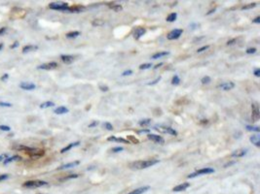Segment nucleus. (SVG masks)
Masks as SVG:
<instances>
[{
	"label": "nucleus",
	"instance_id": "1",
	"mask_svg": "<svg viewBox=\"0 0 260 194\" xmlns=\"http://www.w3.org/2000/svg\"><path fill=\"white\" fill-rule=\"evenodd\" d=\"M159 163L158 159H149V160H141V161H136L130 164L131 169H135V170H142V169L149 168L155 164Z\"/></svg>",
	"mask_w": 260,
	"mask_h": 194
},
{
	"label": "nucleus",
	"instance_id": "2",
	"mask_svg": "<svg viewBox=\"0 0 260 194\" xmlns=\"http://www.w3.org/2000/svg\"><path fill=\"white\" fill-rule=\"evenodd\" d=\"M46 185H48V182L44 181H27L23 184V186L26 188H38Z\"/></svg>",
	"mask_w": 260,
	"mask_h": 194
},
{
	"label": "nucleus",
	"instance_id": "3",
	"mask_svg": "<svg viewBox=\"0 0 260 194\" xmlns=\"http://www.w3.org/2000/svg\"><path fill=\"white\" fill-rule=\"evenodd\" d=\"M214 173V169L207 167V168H203V169H200V170L194 172V173L188 175L187 178L188 179H192V178H195L197 176H202V175H207V174H212Z\"/></svg>",
	"mask_w": 260,
	"mask_h": 194
},
{
	"label": "nucleus",
	"instance_id": "4",
	"mask_svg": "<svg viewBox=\"0 0 260 194\" xmlns=\"http://www.w3.org/2000/svg\"><path fill=\"white\" fill-rule=\"evenodd\" d=\"M68 7H69L68 6V4L65 3V2H53V3L49 4V8H50V9L64 11V12H66Z\"/></svg>",
	"mask_w": 260,
	"mask_h": 194
},
{
	"label": "nucleus",
	"instance_id": "5",
	"mask_svg": "<svg viewBox=\"0 0 260 194\" xmlns=\"http://www.w3.org/2000/svg\"><path fill=\"white\" fill-rule=\"evenodd\" d=\"M26 152L28 154V155L31 158H39V157H42L43 155L45 154V151H43V149H33V147H29L28 151H27Z\"/></svg>",
	"mask_w": 260,
	"mask_h": 194
},
{
	"label": "nucleus",
	"instance_id": "6",
	"mask_svg": "<svg viewBox=\"0 0 260 194\" xmlns=\"http://www.w3.org/2000/svg\"><path fill=\"white\" fill-rule=\"evenodd\" d=\"M259 117H260V113H259L258 105L256 103H253L251 105V119H252V121H258Z\"/></svg>",
	"mask_w": 260,
	"mask_h": 194
},
{
	"label": "nucleus",
	"instance_id": "7",
	"mask_svg": "<svg viewBox=\"0 0 260 194\" xmlns=\"http://www.w3.org/2000/svg\"><path fill=\"white\" fill-rule=\"evenodd\" d=\"M182 33H183L182 29H178V28L174 29V30H171L168 35H167V38H168V40H176L181 36Z\"/></svg>",
	"mask_w": 260,
	"mask_h": 194
},
{
	"label": "nucleus",
	"instance_id": "8",
	"mask_svg": "<svg viewBox=\"0 0 260 194\" xmlns=\"http://www.w3.org/2000/svg\"><path fill=\"white\" fill-rule=\"evenodd\" d=\"M155 129L160 131V132L169 134V135H172V136H177V132L171 127H166V126H159L158 127V126H156Z\"/></svg>",
	"mask_w": 260,
	"mask_h": 194
},
{
	"label": "nucleus",
	"instance_id": "9",
	"mask_svg": "<svg viewBox=\"0 0 260 194\" xmlns=\"http://www.w3.org/2000/svg\"><path fill=\"white\" fill-rule=\"evenodd\" d=\"M147 138H148L149 140H151L152 142H154V143H156V144L163 145L164 143H165V140H164V138L162 137V136L156 135V134H148Z\"/></svg>",
	"mask_w": 260,
	"mask_h": 194
},
{
	"label": "nucleus",
	"instance_id": "10",
	"mask_svg": "<svg viewBox=\"0 0 260 194\" xmlns=\"http://www.w3.org/2000/svg\"><path fill=\"white\" fill-rule=\"evenodd\" d=\"M57 67V62H49V63H44V64H41L37 67V69H41V70H54Z\"/></svg>",
	"mask_w": 260,
	"mask_h": 194
},
{
	"label": "nucleus",
	"instance_id": "11",
	"mask_svg": "<svg viewBox=\"0 0 260 194\" xmlns=\"http://www.w3.org/2000/svg\"><path fill=\"white\" fill-rule=\"evenodd\" d=\"M20 87L21 89H24V90H33L36 86L32 83H28V82H23L20 84Z\"/></svg>",
	"mask_w": 260,
	"mask_h": 194
},
{
	"label": "nucleus",
	"instance_id": "12",
	"mask_svg": "<svg viewBox=\"0 0 260 194\" xmlns=\"http://www.w3.org/2000/svg\"><path fill=\"white\" fill-rule=\"evenodd\" d=\"M217 87L218 88H220V89H222V90L227 91V90H230V89L234 88L235 84L233 83V82H226V83H223V84H219Z\"/></svg>",
	"mask_w": 260,
	"mask_h": 194
},
{
	"label": "nucleus",
	"instance_id": "13",
	"mask_svg": "<svg viewBox=\"0 0 260 194\" xmlns=\"http://www.w3.org/2000/svg\"><path fill=\"white\" fill-rule=\"evenodd\" d=\"M145 32H146V29L144 27H138L135 30V32H133V37H135L136 40H138L139 38L145 34Z\"/></svg>",
	"mask_w": 260,
	"mask_h": 194
},
{
	"label": "nucleus",
	"instance_id": "14",
	"mask_svg": "<svg viewBox=\"0 0 260 194\" xmlns=\"http://www.w3.org/2000/svg\"><path fill=\"white\" fill-rule=\"evenodd\" d=\"M190 186V184L189 182H182V184H178L177 186H174V188H172V191H174V192H179V191H184L187 189L188 187Z\"/></svg>",
	"mask_w": 260,
	"mask_h": 194
},
{
	"label": "nucleus",
	"instance_id": "15",
	"mask_svg": "<svg viewBox=\"0 0 260 194\" xmlns=\"http://www.w3.org/2000/svg\"><path fill=\"white\" fill-rule=\"evenodd\" d=\"M85 10L84 6H81V5H75V6L72 7H68V9L66 10V12L69 13H81Z\"/></svg>",
	"mask_w": 260,
	"mask_h": 194
},
{
	"label": "nucleus",
	"instance_id": "16",
	"mask_svg": "<svg viewBox=\"0 0 260 194\" xmlns=\"http://www.w3.org/2000/svg\"><path fill=\"white\" fill-rule=\"evenodd\" d=\"M80 164V161L76 160V161H73V162H70V163H66L64 164V165H62L61 167L57 168V170H64V169H69V168H73L75 167V166H77Z\"/></svg>",
	"mask_w": 260,
	"mask_h": 194
},
{
	"label": "nucleus",
	"instance_id": "17",
	"mask_svg": "<svg viewBox=\"0 0 260 194\" xmlns=\"http://www.w3.org/2000/svg\"><path fill=\"white\" fill-rule=\"evenodd\" d=\"M248 154V149H238V151H235L233 154H231L232 157H243L245 156V154Z\"/></svg>",
	"mask_w": 260,
	"mask_h": 194
},
{
	"label": "nucleus",
	"instance_id": "18",
	"mask_svg": "<svg viewBox=\"0 0 260 194\" xmlns=\"http://www.w3.org/2000/svg\"><path fill=\"white\" fill-rule=\"evenodd\" d=\"M61 59H62V61L65 64H70V63H72V62L74 61V57H73L72 56H68V54H62V56H61Z\"/></svg>",
	"mask_w": 260,
	"mask_h": 194
},
{
	"label": "nucleus",
	"instance_id": "19",
	"mask_svg": "<svg viewBox=\"0 0 260 194\" xmlns=\"http://www.w3.org/2000/svg\"><path fill=\"white\" fill-rule=\"evenodd\" d=\"M79 145H80V142H79V141L74 142V143H71V144L68 145V146H66L65 147H64V149H61V154H64V152H66V151H70V149H72V147H77V146H79Z\"/></svg>",
	"mask_w": 260,
	"mask_h": 194
},
{
	"label": "nucleus",
	"instance_id": "20",
	"mask_svg": "<svg viewBox=\"0 0 260 194\" xmlns=\"http://www.w3.org/2000/svg\"><path fill=\"white\" fill-rule=\"evenodd\" d=\"M107 141L109 142H118V143H123V144H130L129 142L124 138H116L115 136H110V137L107 138Z\"/></svg>",
	"mask_w": 260,
	"mask_h": 194
},
{
	"label": "nucleus",
	"instance_id": "21",
	"mask_svg": "<svg viewBox=\"0 0 260 194\" xmlns=\"http://www.w3.org/2000/svg\"><path fill=\"white\" fill-rule=\"evenodd\" d=\"M68 112H69V110H68L66 107H64V106H61V107H57L56 110L54 111V113L57 114H64L68 113Z\"/></svg>",
	"mask_w": 260,
	"mask_h": 194
},
{
	"label": "nucleus",
	"instance_id": "22",
	"mask_svg": "<svg viewBox=\"0 0 260 194\" xmlns=\"http://www.w3.org/2000/svg\"><path fill=\"white\" fill-rule=\"evenodd\" d=\"M149 186H143V187H139V188H136V189L133 190L132 192H130L129 194H142L144 192H146L147 190L149 189Z\"/></svg>",
	"mask_w": 260,
	"mask_h": 194
},
{
	"label": "nucleus",
	"instance_id": "23",
	"mask_svg": "<svg viewBox=\"0 0 260 194\" xmlns=\"http://www.w3.org/2000/svg\"><path fill=\"white\" fill-rule=\"evenodd\" d=\"M21 157L19 156V155H14V156H11V157H8L7 159H5L3 161V164L4 165H7V164H9L11 162H13V161H16V160H21Z\"/></svg>",
	"mask_w": 260,
	"mask_h": 194
},
{
	"label": "nucleus",
	"instance_id": "24",
	"mask_svg": "<svg viewBox=\"0 0 260 194\" xmlns=\"http://www.w3.org/2000/svg\"><path fill=\"white\" fill-rule=\"evenodd\" d=\"M250 142L252 143L254 146L256 147H260V137L258 135H253L250 138Z\"/></svg>",
	"mask_w": 260,
	"mask_h": 194
},
{
	"label": "nucleus",
	"instance_id": "25",
	"mask_svg": "<svg viewBox=\"0 0 260 194\" xmlns=\"http://www.w3.org/2000/svg\"><path fill=\"white\" fill-rule=\"evenodd\" d=\"M169 51H160V53H156L152 56V58L153 59H158V58H161V57L163 56H169Z\"/></svg>",
	"mask_w": 260,
	"mask_h": 194
},
{
	"label": "nucleus",
	"instance_id": "26",
	"mask_svg": "<svg viewBox=\"0 0 260 194\" xmlns=\"http://www.w3.org/2000/svg\"><path fill=\"white\" fill-rule=\"evenodd\" d=\"M37 49H38L37 46L27 45V46H26V47H24V49H23V53H28V51H36Z\"/></svg>",
	"mask_w": 260,
	"mask_h": 194
},
{
	"label": "nucleus",
	"instance_id": "27",
	"mask_svg": "<svg viewBox=\"0 0 260 194\" xmlns=\"http://www.w3.org/2000/svg\"><path fill=\"white\" fill-rule=\"evenodd\" d=\"M126 140H127L130 144H135V145L139 144V141L135 137V136H133V135H129Z\"/></svg>",
	"mask_w": 260,
	"mask_h": 194
},
{
	"label": "nucleus",
	"instance_id": "28",
	"mask_svg": "<svg viewBox=\"0 0 260 194\" xmlns=\"http://www.w3.org/2000/svg\"><path fill=\"white\" fill-rule=\"evenodd\" d=\"M55 106V103L52 102V101H47V102H44L42 103L40 105V108L41 109H47V108H50V107H54Z\"/></svg>",
	"mask_w": 260,
	"mask_h": 194
},
{
	"label": "nucleus",
	"instance_id": "29",
	"mask_svg": "<svg viewBox=\"0 0 260 194\" xmlns=\"http://www.w3.org/2000/svg\"><path fill=\"white\" fill-rule=\"evenodd\" d=\"M112 4L113 5H109V7H110L114 12H121L123 10V7L120 4H114V3H112Z\"/></svg>",
	"mask_w": 260,
	"mask_h": 194
},
{
	"label": "nucleus",
	"instance_id": "30",
	"mask_svg": "<svg viewBox=\"0 0 260 194\" xmlns=\"http://www.w3.org/2000/svg\"><path fill=\"white\" fill-rule=\"evenodd\" d=\"M150 123H151V119H141V121H138V124L140 125V126H148Z\"/></svg>",
	"mask_w": 260,
	"mask_h": 194
},
{
	"label": "nucleus",
	"instance_id": "31",
	"mask_svg": "<svg viewBox=\"0 0 260 194\" xmlns=\"http://www.w3.org/2000/svg\"><path fill=\"white\" fill-rule=\"evenodd\" d=\"M177 18V14L176 13H171L169 14V15L167 17V21H169V23H172V21H174L176 20Z\"/></svg>",
	"mask_w": 260,
	"mask_h": 194
},
{
	"label": "nucleus",
	"instance_id": "32",
	"mask_svg": "<svg viewBox=\"0 0 260 194\" xmlns=\"http://www.w3.org/2000/svg\"><path fill=\"white\" fill-rule=\"evenodd\" d=\"M79 35H80V32H79V31H72V32H68V33L65 35V36H66V38H69V39H71V38L78 37Z\"/></svg>",
	"mask_w": 260,
	"mask_h": 194
},
{
	"label": "nucleus",
	"instance_id": "33",
	"mask_svg": "<svg viewBox=\"0 0 260 194\" xmlns=\"http://www.w3.org/2000/svg\"><path fill=\"white\" fill-rule=\"evenodd\" d=\"M93 26H102L104 24V21H103L102 20H100V19H98V20H94L93 21Z\"/></svg>",
	"mask_w": 260,
	"mask_h": 194
},
{
	"label": "nucleus",
	"instance_id": "34",
	"mask_svg": "<svg viewBox=\"0 0 260 194\" xmlns=\"http://www.w3.org/2000/svg\"><path fill=\"white\" fill-rule=\"evenodd\" d=\"M78 177H79V175H78V174H71V175H68V176H66V177L62 178V179H61V181H62V182H64V181H67V180H70V179H75V178H78Z\"/></svg>",
	"mask_w": 260,
	"mask_h": 194
},
{
	"label": "nucleus",
	"instance_id": "35",
	"mask_svg": "<svg viewBox=\"0 0 260 194\" xmlns=\"http://www.w3.org/2000/svg\"><path fill=\"white\" fill-rule=\"evenodd\" d=\"M247 130L248 131H254V132H260V128L259 126H251V125H247L245 126Z\"/></svg>",
	"mask_w": 260,
	"mask_h": 194
},
{
	"label": "nucleus",
	"instance_id": "36",
	"mask_svg": "<svg viewBox=\"0 0 260 194\" xmlns=\"http://www.w3.org/2000/svg\"><path fill=\"white\" fill-rule=\"evenodd\" d=\"M179 83H180V79H179V77H178V76H177V75H174V78H172V80H171V84H174V86H178Z\"/></svg>",
	"mask_w": 260,
	"mask_h": 194
},
{
	"label": "nucleus",
	"instance_id": "37",
	"mask_svg": "<svg viewBox=\"0 0 260 194\" xmlns=\"http://www.w3.org/2000/svg\"><path fill=\"white\" fill-rule=\"evenodd\" d=\"M201 82H202V84H210V82H212V79H210L209 76H205V77L202 78Z\"/></svg>",
	"mask_w": 260,
	"mask_h": 194
},
{
	"label": "nucleus",
	"instance_id": "38",
	"mask_svg": "<svg viewBox=\"0 0 260 194\" xmlns=\"http://www.w3.org/2000/svg\"><path fill=\"white\" fill-rule=\"evenodd\" d=\"M256 3H250L248 5H245V6L242 7V10H248V9H252V8L256 7Z\"/></svg>",
	"mask_w": 260,
	"mask_h": 194
},
{
	"label": "nucleus",
	"instance_id": "39",
	"mask_svg": "<svg viewBox=\"0 0 260 194\" xmlns=\"http://www.w3.org/2000/svg\"><path fill=\"white\" fill-rule=\"evenodd\" d=\"M152 67V64L151 63H144V64H141L140 66H139V69L140 70H146V69H149V68Z\"/></svg>",
	"mask_w": 260,
	"mask_h": 194
},
{
	"label": "nucleus",
	"instance_id": "40",
	"mask_svg": "<svg viewBox=\"0 0 260 194\" xmlns=\"http://www.w3.org/2000/svg\"><path fill=\"white\" fill-rule=\"evenodd\" d=\"M161 79H162V77H161V76H159V77H158V78H156L154 81L150 82V83H148L147 84H148V86H154V84H158V82H160V81H161Z\"/></svg>",
	"mask_w": 260,
	"mask_h": 194
},
{
	"label": "nucleus",
	"instance_id": "41",
	"mask_svg": "<svg viewBox=\"0 0 260 194\" xmlns=\"http://www.w3.org/2000/svg\"><path fill=\"white\" fill-rule=\"evenodd\" d=\"M103 126H104V128H106V129L109 130V131L113 130V126H112V124L109 123V122H105V123L103 124Z\"/></svg>",
	"mask_w": 260,
	"mask_h": 194
},
{
	"label": "nucleus",
	"instance_id": "42",
	"mask_svg": "<svg viewBox=\"0 0 260 194\" xmlns=\"http://www.w3.org/2000/svg\"><path fill=\"white\" fill-rule=\"evenodd\" d=\"M210 48V46L209 45H207V46H203V47L202 48H200V49H198V51H197V53H203V51H207V49Z\"/></svg>",
	"mask_w": 260,
	"mask_h": 194
},
{
	"label": "nucleus",
	"instance_id": "43",
	"mask_svg": "<svg viewBox=\"0 0 260 194\" xmlns=\"http://www.w3.org/2000/svg\"><path fill=\"white\" fill-rule=\"evenodd\" d=\"M122 151H124V149H123L122 147H113V149H111L112 152H120Z\"/></svg>",
	"mask_w": 260,
	"mask_h": 194
},
{
	"label": "nucleus",
	"instance_id": "44",
	"mask_svg": "<svg viewBox=\"0 0 260 194\" xmlns=\"http://www.w3.org/2000/svg\"><path fill=\"white\" fill-rule=\"evenodd\" d=\"M245 51H247V53H248V54L255 53H256V49H255V48H248Z\"/></svg>",
	"mask_w": 260,
	"mask_h": 194
},
{
	"label": "nucleus",
	"instance_id": "45",
	"mask_svg": "<svg viewBox=\"0 0 260 194\" xmlns=\"http://www.w3.org/2000/svg\"><path fill=\"white\" fill-rule=\"evenodd\" d=\"M100 89L102 91H108V86H103V84H100Z\"/></svg>",
	"mask_w": 260,
	"mask_h": 194
},
{
	"label": "nucleus",
	"instance_id": "46",
	"mask_svg": "<svg viewBox=\"0 0 260 194\" xmlns=\"http://www.w3.org/2000/svg\"><path fill=\"white\" fill-rule=\"evenodd\" d=\"M132 74H133L132 70H126L122 73V76H130V75H132Z\"/></svg>",
	"mask_w": 260,
	"mask_h": 194
},
{
	"label": "nucleus",
	"instance_id": "47",
	"mask_svg": "<svg viewBox=\"0 0 260 194\" xmlns=\"http://www.w3.org/2000/svg\"><path fill=\"white\" fill-rule=\"evenodd\" d=\"M0 130L2 131H10V127L7 125H0Z\"/></svg>",
	"mask_w": 260,
	"mask_h": 194
},
{
	"label": "nucleus",
	"instance_id": "48",
	"mask_svg": "<svg viewBox=\"0 0 260 194\" xmlns=\"http://www.w3.org/2000/svg\"><path fill=\"white\" fill-rule=\"evenodd\" d=\"M12 104L11 103H6V102H0V107H11Z\"/></svg>",
	"mask_w": 260,
	"mask_h": 194
},
{
	"label": "nucleus",
	"instance_id": "49",
	"mask_svg": "<svg viewBox=\"0 0 260 194\" xmlns=\"http://www.w3.org/2000/svg\"><path fill=\"white\" fill-rule=\"evenodd\" d=\"M100 123V122H98V121H94L92 122V123H90L88 126H89V128H92V127H95V126H97V125Z\"/></svg>",
	"mask_w": 260,
	"mask_h": 194
},
{
	"label": "nucleus",
	"instance_id": "50",
	"mask_svg": "<svg viewBox=\"0 0 260 194\" xmlns=\"http://www.w3.org/2000/svg\"><path fill=\"white\" fill-rule=\"evenodd\" d=\"M238 42V39H232V40H229L228 42H227V45L228 46H231V45H234L235 43Z\"/></svg>",
	"mask_w": 260,
	"mask_h": 194
},
{
	"label": "nucleus",
	"instance_id": "51",
	"mask_svg": "<svg viewBox=\"0 0 260 194\" xmlns=\"http://www.w3.org/2000/svg\"><path fill=\"white\" fill-rule=\"evenodd\" d=\"M7 158H8V154H1V155H0V162H1V161H4L5 159H7Z\"/></svg>",
	"mask_w": 260,
	"mask_h": 194
},
{
	"label": "nucleus",
	"instance_id": "52",
	"mask_svg": "<svg viewBox=\"0 0 260 194\" xmlns=\"http://www.w3.org/2000/svg\"><path fill=\"white\" fill-rule=\"evenodd\" d=\"M8 178H9V176H8V175H6V174H4V175H0V182H1V181H4V180H7Z\"/></svg>",
	"mask_w": 260,
	"mask_h": 194
},
{
	"label": "nucleus",
	"instance_id": "53",
	"mask_svg": "<svg viewBox=\"0 0 260 194\" xmlns=\"http://www.w3.org/2000/svg\"><path fill=\"white\" fill-rule=\"evenodd\" d=\"M254 76H255V77H260V69L259 68H256V69L254 70Z\"/></svg>",
	"mask_w": 260,
	"mask_h": 194
},
{
	"label": "nucleus",
	"instance_id": "54",
	"mask_svg": "<svg viewBox=\"0 0 260 194\" xmlns=\"http://www.w3.org/2000/svg\"><path fill=\"white\" fill-rule=\"evenodd\" d=\"M8 79H9V75H8V74H4V75L1 77V81L2 82H5V81H7Z\"/></svg>",
	"mask_w": 260,
	"mask_h": 194
},
{
	"label": "nucleus",
	"instance_id": "55",
	"mask_svg": "<svg viewBox=\"0 0 260 194\" xmlns=\"http://www.w3.org/2000/svg\"><path fill=\"white\" fill-rule=\"evenodd\" d=\"M150 130L149 129H141V130H138V134H142V133H149Z\"/></svg>",
	"mask_w": 260,
	"mask_h": 194
},
{
	"label": "nucleus",
	"instance_id": "56",
	"mask_svg": "<svg viewBox=\"0 0 260 194\" xmlns=\"http://www.w3.org/2000/svg\"><path fill=\"white\" fill-rule=\"evenodd\" d=\"M6 30H7L6 27H1V28H0V35H3L5 32H6Z\"/></svg>",
	"mask_w": 260,
	"mask_h": 194
},
{
	"label": "nucleus",
	"instance_id": "57",
	"mask_svg": "<svg viewBox=\"0 0 260 194\" xmlns=\"http://www.w3.org/2000/svg\"><path fill=\"white\" fill-rule=\"evenodd\" d=\"M252 23H260V17H256L255 19H253Z\"/></svg>",
	"mask_w": 260,
	"mask_h": 194
},
{
	"label": "nucleus",
	"instance_id": "58",
	"mask_svg": "<svg viewBox=\"0 0 260 194\" xmlns=\"http://www.w3.org/2000/svg\"><path fill=\"white\" fill-rule=\"evenodd\" d=\"M17 47H19V42H15V43L13 44V45L10 46V49H15V48H17Z\"/></svg>",
	"mask_w": 260,
	"mask_h": 194
},
{
	"label": "nucleus",
	"instance_id": "59",
	"mask_svg": "<svg viewBox=\"0 0 260 194\" xmlns=\"http://www.w3.org/2000/svg\"><path fill=\"white\" fill-rule=\"evenodd\" d=\"M163 64H164V63H163V62H161V63H159V64H157V65H156V66L154 67V69H158V68H160L161 66H162V65H163Z\"/></svg>",
	"mask_w": 260,
	"mask_h": 194
},
{
	"label": "nucleus",
	"instance_id": "60",
	"mask_svg": "<svg viewBox=\"0 0 260 194\" xmlns=\"http://www.w3.org/2000/svg\"><path fill=\"white\" fill-rule=\"evenodd\" d=\"M214 11H215V8H214V9H212V10H210L209 13H207V15H210V14H212L213 12H214Z\"/></svg>",
	"mask_w": 260,
	"mask_h": 194
},
{
	"label": "nucleus",
	"instance_id": "61",
	"mask_svg": "<svg viewBox=\"0 0 260 194\" xmlns=\"http://www.w3.org/2000/svg\"><path fill=\"white\" fill-rule=\"evenodd\" d=\"M234 163H235V162H230V163H227V164H226V165H224V167H225V168H226V167H227V166H230V165H232V164H234Z\"/></svg>",
	"mask_w": 260,
	"mask_h": 194
},
{
	"label": "nucleus",
	"instance_id": "62",
	"mask_svg": "<svg viewBox=\"0 0 260 194\" xmlns=\"http://www.w3.org/2000/svg\"><path fill=\"white\" fill-rule=\"evenodd\" d=\"M201 123H202V124H204V123H206V124H207V119H203V121H201Z\"/></svg>",
	"mask_w": 260,
	"mask_h": 194
},
{
	"label": "nucleus",
	"instance_id": "63",
	"mask_svg": "<svg viewBox=\"0 0 260 194\" xmlns=\"http://www.w3.org/2000/svg\"><path fill=\"white\" fill-rule=\"evenodd\" d=\"M2 48H3V44L1 43V44H0V51H1V49H2Z\"/></svg>",
	"mask_w": 260,
	"mask_h": 194
}]
</instances>
